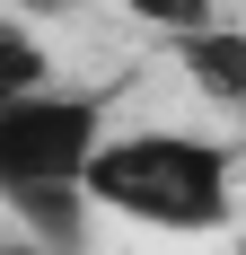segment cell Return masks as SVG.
I'll return each mask as SVG.
<instances>
[{"label":"cell","mask_w":246,"mask_h":255,"mask_svg":"<svg viewBox=\"0 0 246 255\" xmlns=\"http://www.w3.org/2000/svg\"><path fill=\"white\" fill-rule=\"evenodd\" d=\"M106 220L132 229H167V238H220L238 211V150L202 141V132L149 124V132H115L88 176Z\"/></svg>","instance_id":"1"},{"label":"cell","mask_w":246,"mask_h":255,"mask_svg":"<svg viewBox=\"0 0 246 255\" xmlns=\"http://www.w3.org/2000/svg\"><path fill=\"white\" fill-rule=\"evenodd\" d=\"M115 115L106 88L53 79L35 97H0V203H35V194H88Z\"/></svg>","instance_id":"2"},{"label":"cell","mask_w":246,"mask_h":255,"mask_svg":"<svg viewBox=\"0 0 246 255\" xmlns=\"http://www.w3.org/2000/svg\"><path fill=\"white\" fill-rule=\"evenodd\" d=\"M167 53H176V71L194 79L202 97H220V106L246 115V26H238V18L185 26V35H167Z\"/></svg>","instance_id":"3"},{"label":"cell","mask_w":246,"mask_h":255,"mask_svg":"<svg viewBox=\"0 0 246 255\" xmlns=\"http://www.w3.org/2000/svg\"><path fill=\"white\" fill-rule=\"evenodd\" d=\"M44 79V44H35V18H0V97H35Z\"/></svg>","instance_id":"4"},{"label":"cell","mask_w":246,"mask_h":255,"mask_svg":"<svg viewBox=\"0 0 246 255\" xmlns=\"http://www.w3.org/2000/svg\"><path fill=\"white\" fill-rule=\"evenodd\" d=\"M123 18H141V26H158V35H185V26H211L220 9L211 0H115Z\"/></svg>","instance_id":"5"},{"label":"cell","mask_w":246,"mask_h":255,"mask_svg":"<svg viewBox=\"0 0 246 255\" xmlns=\"http://www.w3.org/2000/svg\"><path fill=\"white\" fill-rule=\"evenodd\" d=\"M53 9H71V0H9V18H53Z\"/></svg>","instance_id":"6"}]
</instances>
